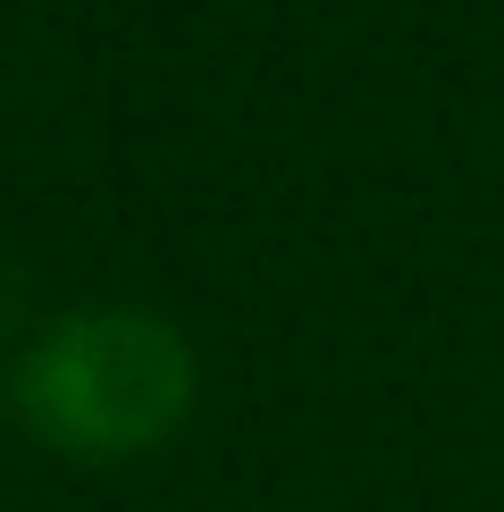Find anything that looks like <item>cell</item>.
I'll return each instance as SVG.
<instances>
[{
  "label": "cell",
  "mask_w": 504,
  "mask_h": 512,
  "mask_svg": "<svg viewBox=\"0 0 504 512\" xmlns=\"http://www.w3.org/2000/svg\"><path fill=\"white\" fill-rule=\"evenodd\" d=\"M194 336L152 303H76L17 361V412L76 462H143L194 420Z\"/></svg>",
  "instance_id": "6da1fadb"
}]
</instances>
